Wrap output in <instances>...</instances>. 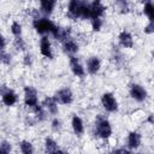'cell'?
Segmentation results:
<instances>
[{"instance_id": "obj_1", "label": "cell", "mask_w": 154, "mask_h": 154, "mask_svg": "<svg viewBox=\"0 0 154 154\" xmlns=\"http://www.w3.org/2000/svg\"><path fill=\"white\" fill-rule=\"evenodd\" d=\"M32 26L37 34H41L42 36L49 34L54 38H57L58 32L60 30V26L57 25L53 20H51L48 17H36L32 20Z\"/></svg>"}, {"instance_id": "obj_2", "label": "cell", "mask_w": 154, "mask_h": 154, "mask_svg": "<svg viewBox=\"0 0 154 154\" xmlns=\"http://www.w3.org/2000/svg\"><path fill=\"white\" fill-rule=\"evenodd\" d=\"M112 125L109 123L108 119L103 118V117H97L96 122H95V134L97 137L102 138V140H107L111 137L112 135Z\"/></svg>"}, {"instance_id": "obj_3", "label": "cell", "mask_w": 154, "mask_h": 154, "mask_svg": "<svg viewBox=\"0 0 154 154\" xmlns=\"http://www.w3.org/2000/svg\"><path fill=\"white\" fill-rule=\"evenodd\" d=\"M23 101L24 105L28 108L34 109L36 106H38V95H37V90L32 87V85H25L23 89Z\"/></svg>"}, {"instance_id": "obj_4", "label": "cell", "mask_w": 154, "mask_h": 154, "mask_svg": "<svg viewBox=\"0 0 154 154\" xmlns=\"http://www.w3.org/2000/svg\"><path fill=\"white\" fill-rule=\"evenodd\" d=\"M101 105L103 107L105 111L109 112V113H114L118 111L119 108V105H118V101L116 99V96L113 95V93H109V91H106L101 95Z\"/></svg>"}, {"instance_id": "obj_5", "label": "cell", "mask_w": 154, "mask_h": 154, "mask_svg": "<svg viewBox=\"0 0 154 154\" xmlns=\"http://www.w3.org/2000/svg\"><path fill=\"white\" fill-rule=\"evenodd\" d=\"M143 13L148 18V23L144 26V32L146 34H153L154 32V2L147 1L143 5Z\"/></svg>"}, {"instance_id": "obj_6", "label": "cell", "mask_w": 154, "mask_h": 154, "mask_svg": "<svg viewBox=\"0 0 154 154\" xmlns=\"http://www.w3.org/2000/svg\"><path fill=\"white\" fill-rule=\"evenodd\" d=\"M84 0H71L67 4V16L76 20L78 18H82V10H83Z\"/></svg>"}, {"instance_id": "obj_7", "label": "cell", "mask_w": 154, "mask_h": 154, "mask_svg": "<svg viewBox=\"0 0 154 154\" xmlns=\"http://www.w3.org/2000/svg\"><path fill=\"white\" fill-rule=\"evenodd\" d=\"M53 97L55 99V101L59 105H70L73 102V93L70 88H61L59 90H57L53 95Z\"/></svg>"}, {"instance_id": "obj_8", "label": "cell", "mask_w": 154, "mask_h": 154, "mask_svg": "<svg viewBox=\"0 0 154 154\" xmlns=\"http://www.w3.org/2000/svg\"><path fill=\"white\" fill-rule=\"evenodd\" d=\"M129 94H130L131 99L135 100V101H137V102H143L147 99V96H148V93L144 89V87H142L138 83L130 84V87H129Z\"/></svg>"}, {"instance_id": "obj_9", "label": "cell", "mask_w": 154, "mask_h": 154, "mask_svg": "<svg viewBox=\"0 0 154 154\" xmlns=\"http://www.w3.org/2000/svg\"><path fill=\"white\" fill-rule=\"evenodd\" d=\"M69 66H70V70L71 72L78 77V78H84L85 76V67L81 64L79 59L77 57H70V60H69Z\"/></svg>"}, {"instance_id": "obj_10", "label": "cell", "mask_w": 154, "mask_h": 154, "mask_svg": "<svg viewBox=\"0 0 154 154\" xmlns=\"http://www.w3.org/2000/svg\"><path fill=\"white\" fill-rule=\"evenodd\" d=\"M1 101L5 106L7 107H12L17 103L18 101V95L16 94V91L13 89L10 88H2L1 91Z\"/></svg>"}, {"instance_id": "obj_11", "label": "cell", "mask_w": 154, "mask_h": 154, "mask_svg": "<svg viewBox=\"0 0 154 154\" xmlns=\"http://www.w3.org/2000/svg\"><path fill=\"white\" fill-rule=\"evenodd\" d=\"M40 53L42 57L47 59H53V48H52L51 40L47 35L40 38Z\"/></svg>"}, {"instance_id": "obj_12", "label": "cell", "mask_w": 154, "mask_h": 154, "mask_svg": "<svg viewBox=\"0 0 154 154\" xmlns=\"http://www.w3.org/2000/svg\"><path fill=\"white\" fill-rule=\"evenodd\" d=\"M89 8H90V20L95 19V18H102V16L105 14V11H106V6L99 0L90 1Z\"/></svg>"}, {"instance_id": "obj_13", "label": "cell", "mask_w": 154, "mask_h": 154, "mask_svg": "<svg viewBox=\"0 0 154 154\" xmlns=\"http://www.w3.org/2000/svg\"><path fill=\"white\" fill-rule=\"evenodd\" d=\"M141 143H142V136H141L140 132H137V131H130L128 134V137H126L128 149H130V150L137 149V148H140Z\"/></svg>"}, {"instance_id": "obj_14", "label": "cell", "mask_w": 154, "mask_h": 154, "mask_svg": "<svg viewBox=\"0 0 154 154\" xmlns=\"http://www.w3.org/2000/svg\"><path fill=\"white\" fill-rule=\"evenodd\" d=\"M61 49L69 57H75V54L79 49V45L76 42V40H73L72 37H70V38H67L66 41H64L61 43Z\"/></svg>"}, {"instance_id": "obj_15", "label": "cell", "mask_w": 154, "mask_h": 154, "mask_svg": "<svg viewBox=\"0 0 154 154\" xmlns=\"http://www.w3.org/2000/svg\"><path fill=\"white\" fill-rule=\"evenodd\" d=\"M118 43L123 48H132L134 47V37L130 31L128 30H122L118 35Z\"/></svg>"}, {"instance_id": "obj_16", "label": "cell", "mask_w": 154, "mask_h": 154, "mask_svg": "<svg viewBox=\"0 0 154 154\" xmlns=\"http://www.w3.org/2000/svg\"><path fill=\"white\" fill-rule=\"evenodd\" d=\"M101 69V60L99 57L96 55H93V57H89L88 60H87V69L85 71L89 73V75H96Z\"/></svg>"}, {"instance_id": "obj_17", "label": "cell", "mask_w": 154, "mask_h": 154, "mask_svg": "<svg viewBox=\"0 0 154 154\" xmlns=\"http://www.w3.org/2000/svg\"><path fill=\"white\" fill-rule=\"evenodd\" d=\"M58 102L55 101V99L53 96H46L42 101V106L45 107V109L47 111V113L52 114V116H57L59 112V107H58Z\"/></svg>"}, {"instance_id": "obj_18", "label": "cell", "mask_w": 154, "mask_h": 154, "mask_svg": "<svg viewBox=\"0 0 154 154\" xmlns=\"http://www.w3.org/2000/svg\"><path fill=\"white\" fill-rule=\"evenodd\" d=\"M71 128L76 136H82L84 134V123L78 114H73L71 118Z\"/></svg>"}, {"instance_id": "obj_19", "label": "cell", "mask_w": 154, "mask_h": 154, "mask_svg": "<svg viewBox=\"0 0 154 154\" xmlns=\"http://www.w3.org/2000/svg\"><path fill=\"white\" fill-rule=\"evenodd\" d=\"M57 1L55 0H41L40 1V11L41 13H43L46 17L51 16L53 13V11L57 7Z\"/></svg>"}, {"instance_id": "obj_20", "label": "cell", "mask_w": 154, "mask_h": 154, "mask_svg": "<svg viewBox=\"0 0 154 154\" xmlns=\"http://www.w3.org/2000/svg\"><path fill=\"white\" fill-rule=\"evenodd\" d=\"M43 144H45V150H46L47 154H53V153H55L58 149H60L59 146H58V143H57L52 137H46Z\"/></svg>"}, {"instance_id": "obj_21", "label": "cell", "mask_w": 154, "mask_h": 154, "mask_svg": "<svg viewBox=\"0 0 154 154\" xmlns=\"http://www.w3.org/2000/svg\"><path fill=\"white\" fill-rule=\"evenodd\" d=\"M19 149L22 154H34V144L28 141V140H23L19 142Z\"/></svg>"}, {"instance_id": "obj_22", "label": "cell", "mask_w": 154, "mask_h": 154, "mask_svg": "<svg viewBox=\"0 0 154 154\" xmlns=\"http://www.w3.org/2000/svg\"><path fill=\"white\" fill-rule=\"evenodd\" d=\"M32 112H34V116H35V118H36L37 122H42V120H45L47 118V111L45 109V107L42 105L36 106L32 109Z\"/></svg>"}, {"instance_id": "obj_23", "label": "cell", "mask_w": 154, "mask_h": 154, "mask_svg": "<svg viewBox=\"0 0 154 154\" xmlns=\"http://www.w3.org/2000/svg\"><path fill=\"white\" fill-rule=\"evenodd\" d=\"M10 29H11V32H12V35H13L14 37H22L23 26H22V24H20L19 22H17V20H13V22L11 23V26H10Z\"/></svg>"}, {"instance_id": "obj_24", "label": "cell", "mask_w": 154, "mask_h": 154, "mask_svg": "<svg viewBox=\"0 0 154 154\" xmlns=\"http://www.w3.org/2000/svg\"><path fill=\"white\" fill-rule=\"evenodd\" d=\"M13 47L17 51H19V52H23V51L26 49V42L24 41L23 37H14V40H13Z\"/></svg>"}, {"instance_id": "obj_25", "label": "cell", "mask_w": 154, "mask_h": 154, "mask_svg": "<svg viewBox=\"0 0 154 154\" xmlns=\"http://www.w3.org/2000/svg\"><path fill=\"white\" fill-rule=\"evenodd\" d=\"M11 150H12V144L8 141L2 140L0 143V154H10Z\"/></svg>"}, {"instance_id": "obj_26", "label": "cell", "mask_w": 154, "mask_h": 154, "mask_svg": "<svg viewBox=\"0 0 154 154\" xmlns=\"http://www.w3.org/2000/svg\"><path fill=\"white\" fill-rule=\"evenodd\" d=\"M90 24H91V29L94 31H100L101 28H102V18H95V19H91L90 20Z\"/></svg>"}, {"instance_id": "obj_27", "label": "cell", "mask_w": 154, "mask_h": 154, "mask_svg": "<svg viewBox=\"0 0 154 154\" xmlns=\"http://www.w3.org/2000/svg\"><path fill=\"white\" fill-rule=\"evenodd\" d=\"M51 125H52L53 131H60V130H61V128H63V123H61V120H60L58 117H54V118L52 119Z\"/></svg>"}, {"instance_id": "obj_28", "label": "cell", "mask_w": 154, "mask_h": 154, "mask_svg": "<svg viewBox=\"0 0 154 154\" xmlns=\"http://www.w3.org/2000/svg\"><path fill=\"white\" fill-rule=\"evenodd\" d=\"M0 60H1V63L2 64H5V65H10V63H11V54L10 53H6V51H1V53H0Z\"/></svg>"}, {"instance_id": "obj_29", "label": "cell", "mask_w": 154, "mask_h": 154, "mask_svg": "<svg viewBox=\"0 0 154 154\" xmlns=\"http://www.w3.org/2000/svg\"><path fill=\"white\" fill-rule=\"evenodd\" d=\"M23 63H24V65H26V66H30L31 64H32V55L30 54V53H25L24 54V58H23Z\"/></svg>"}, {"instance_id": "obj_30", "label": "cell", "mask_w": 154, "mask_h": 154, "mask_svg": "<svg viewBox=\"0 0 154 154\" xmlns=\"http://www.w3.org/2000/svg\"><path fill=\"white\" fill-rule=\"evenodd\" d=\"M113 154H132V152L128 148H118L113 150Z\"/></svg>"}, {"instance_id": "obj_31", "label": "cell", "mask_w": 154, "mask_h": 154, "mask_svg": "<svg viewBox=\"0 0 154 154\" xmlns=\"http://www.w3.org/2000/svg\"><path fill=\"white\" fill-rule=\"evenodd\" d=\"M1 46H0V49L1 51H6V37L4 35H1Z\"/></svg>"}, {"instance_id": "obj_32", "label": "cell", "mask_w": 154, "mask_h": 154, "mask_svg": "<svg viewBox=\"0 0 154 154\" xmlns=\"http://www.w3.org/2000/svg\"><path fill=\"white\" fill-rule=\"evenodd\" d=\"M147 122H148L149 124L154 125V113H150V114L148 116V118H147Z\"/></svg>"}, {"instance_id": "obj_33", "label": "cell", "mask_w": 154, "mask_h": 154, "mask_svg": "<svg viewBox=\"0 0 154 154\" xmlns=\"http://www.w3.org/2000/svg\"><path fill=\"white\" fill-rule=\"evenodd\" d=\"M53 154H70L69 152H66V150H63V149H58L55 153H53Z\"/></svg>"}, {"instance_id": "obj_34", "label": "cell", "mask_w": 154, "mask_h": 154, "mask_svg": "<svg viewBox=\"0 0 154 154\" xmlns=\"http://www.w3.org/2000/svg\"><path fill=\"white\" fill-rule=\"evenodd\" d=\"M109 154H113V152H112V153H109Z\"/></svg>"}]
</instances>
